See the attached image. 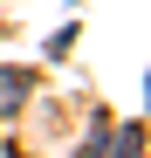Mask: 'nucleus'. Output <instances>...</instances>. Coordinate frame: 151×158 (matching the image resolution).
I'll return each mask as SVG.
<instances>
[{"label":"nucleus","mask_w":151,"mask_h":158,"mask_svg":"<svg viewBox=\"0 0 151 158\" xmlns=\"http://www.w3.org/2000/svg\"><path fill=\"white\" fill-rule=\"evenodd\" d=\"M21 96H28V76H14V69H0V110H14Z\"/></svg>","instance_id":"obj_1"}]
</instances>
